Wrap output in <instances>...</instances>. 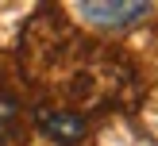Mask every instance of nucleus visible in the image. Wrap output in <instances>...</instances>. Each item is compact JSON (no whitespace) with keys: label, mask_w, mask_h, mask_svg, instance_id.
Segmentation results:
<instances>
[{"label":"nucleus","mask_w":158,"mask_h":146,"mask_svg":"<svg viewBox=\"0 0 158 146\" xmlns=\"http://www.w3.org/2000/svg\"><path fill=\"white\" fill-rule=\"evenodd\" d=\"M35 127L43 131L50 142L58 146H77L89 135V123L81 112H66V108H39L35 112Z\"/></svg>","instance_id":"obj_1"},{"label":"nucleus","mask_w":158,"mask_h":146,"mask_svg":"<svg viewBox=\"0 0 158 146\" xmlns=\"http://www.w3.org/2000/svg\"><path fill=\"white\" fill-rule=\"evenodd\" d=\"M73 12L81 19H89L100 31H123L135 19H143L151 12V4H123V0H108V4H73Z\"/></svg>","instance_id":"obj_2"},{"label":"nucleus","mask_w":158,"mask_h":146,"mask_svg":"<svg viewBox=\"0 0 158 146\" xmlns=\"http://www.w3.org/2000/svg\"><path fill=\"white\" fill-rule=\"evenodd\" d=\"M23 127H27L23 104H19L8 89H0V146L19 142V138H23Z\"/></svg>","instance_id":"obj_3"}]
</instances>
